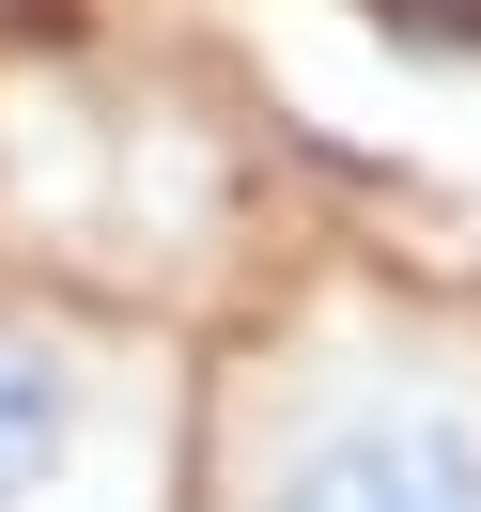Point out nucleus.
<instances>
[{"label": "nucleus", "mask_w": 481, "mask_h": 512, "mask_svg": "<svg viewBox=\"0 0 481 512\" xmlns=\"http://www.w3.org/2000/svg\"><path fill=\"white\" fill-rule=\"evenodd\" d=\"M94 450V357L63 326H0V512H47Z\"/></svg>", "instance_id": "nucleus-2"}, {"label": "nucleus", "mask_w": 481, "mask_h": 512, "mask_svg": "<svg viewBox=\"0 0 481 512\" xmlns=\"http://www.w3.org/2000/svg\"><path fill=\"white\" fill-rule=\"evenodd\" d=\"M249 512H481V404H326Z\"/></svg>", "instance_id": "nucleus-1"}]
</instances>
